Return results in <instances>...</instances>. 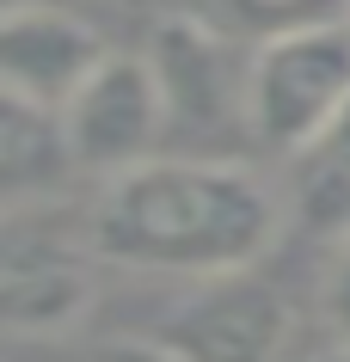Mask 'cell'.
Returning a JSON list of instances; mask_svg holds the SVG:
<instances>
[{"label":"cell","mask_w":350,"mask_h":362,"mask_svg":"<svg viewBox=\"0 0 350 362\" xmlns=\"http://www.w3.org/2000/svg\"><path fill=\"white\" fill-rule=\"evenodd\" d=\"M80 221L98 264L160 283H209L264 264L283 233V203L246 160L154 153L105 178Z\"/></svg>","instance_id":"cell-1"},{"label":"cell","mask_w":350,"mask_h":362,"mask_svg":"<svg viewBox=\"0 0 350 362\" xmlns=\"http://www.w3.org/2000/svg\"><path fill=\"white\" fill-rule=\"evenodd\" d=\"M154 68L160 111H166V153L240 160L246 141V62L252 43L228 37L203 13H173L141 43Z\"/></svg>","instance_id":"cell-2"},{"label":"cell","mask_w":350,"mask_h":362,"mask_svg":"<svg viewBox=\"0 0 350 362\" xmlns=\"http://www.w3.org/2000/svg\"><path fill=\"white\" fill-rule=\"evenodd\" d=\"M350 111V19L252 43L246 62V141L271 160L308 153Z\"/></svg>","instance_id":"cell-3"},{"label":"cell","mask_w":350,"mask_h":362,"mask_svg":"<svg viewBox=\"0 0 350 362\" xmlns=\"http://www.w3.org/2000/svg\"><path fill=\"white\" fill-rule=\"evenodd\" d=\"M98 252L62 209L0 215V344L74 332L93 307Z\"/></svg>","instance_id":"cell-4"},{"label":"cell","mask_w":350,"mask_h":362,"mask_svg":"<svg viewBox=\"0 0 350 362\" xmlns=\"http://www.w3.org/2000/svg\"><path fill=\"white\" fill-rule=\"evenodd\" d=\"M178 295L154 313L141 338L178 362H283L289 350V301L258 270H233L209 283H173Z\"/></svg>","instance_id":"cell-5"},{"label":"cell","mask_w":350,"mask_h":362,"mask_svg":"<svg viewBox=\"0 0 350 362\" xmlns=\"http://www.w3.org/2000/svg\"><path fill=\"white\" fill-rule=\"evenodd\" d=\"M62 129H68L80 178H93V185L166 153V111H160V86H154L148 56L111 49L93 68V80L62 105Z\"/></svg>","instance_id":"cell-6"},{"label":"cell","mask_w":350,"mask_h":362,"mask_svg":"<svg viewBox=\"0 0 350 362\" xmlns=\"http://www.w3.org/2000/svg\"><path fill=\"white\" fill-rule=\"evenodd\" d=\"M105 56L111 43L68 0H31L0 19V93H19L31 105L62 111Z\"/></svg>","instance_id":"cell-7"},{"label":"cell","mask_w":350,"mask_h":362,"mask_svg":"<svg viewBox=\"0 0 350 362\" xmlns=\"http://www.w3.org/2000/svg\"><path fill=\"white\" fill-rule=\"evenodd\" d=\"M74 185H86L62 129V111L0 93V215L62 209Z\"/></svg>","instance_id":"cell-8"},{"label":"cell","mask_w":350,"mask_h":362,"mask_svg":"<svg viewBox=\"0 0 350 362\" xmlns=\"http://www.w3.org/2000/svg\"><path fill=\"white\" fill-rule=\"evenodd\" d=\"M295 209L308 228H320L326 240L350 233V111L332 123L308 153H295Z\"/></svg>","instance_id":"cell-9"},{"label":"cell","mask_w":350,"mask_h":362,"mask_svg":"<svg viewBox=\"0 0 350 362\" xmlns=\"http://www.w3.org/2000/svg\"><path fill=\"white\" fill-rule=\"evenodd\" d=\"M203 19L221 25L240 43H271V37H289V31L350 19V0H203Z\"/></svg>","instance_id":"cell-10"},{"label":"cell","mask_w":350,"mask_h":362,"mask_svg":"<svg viewBox=\"0 0 350 362\" xmlns=\"http://www.w3.org/2000/svg\"><path fill=\"white\" fill-rule=\"evenodd\" d=\"M0 362H178L141 332H56V338L0 344Z\"/></svg>","instance_id":"cell-11"},{"label":"cell","mask_w":350,"mask_h":362,"mask_svg":"<svg viewBox=\"0 0 350 362\" xmlns=\"http://www.w3.org/2000/svg\"><path fill=\"white\" fill-rule=\"evenodd\" d=\"M320 313H326V325H332V344L350 356V233L332 240L326 276H320Z\"/></svg>","instance_id":"cell-12"},{"label":"cell","mask_w":350,"mask_h":362,"mask_svg":"<svg viewBox=\"0 0 350 362\" xmlns=\"http://www.w3.org/2000/svg\"><path fill=\"white\" fill-rule=\"evenodd\" d=\"M13 6H31V0H0V19H6V13H13Z\"/></svg>","instance_id":"cell-13"},{"label":"cell","mask_w":350,"mask_h":362,"mask_svg":"<svg viewBox=\"0 0 350 362\" xmlns=\"http://www.w3.org/2000/svg\"><path fill=\"white\" fill-rule=\"evenodd\" d=\"M332 362H350V356H344V350H338V356H332Z\"/></svg>","instance_id":"cell-14"}]
</instances>
